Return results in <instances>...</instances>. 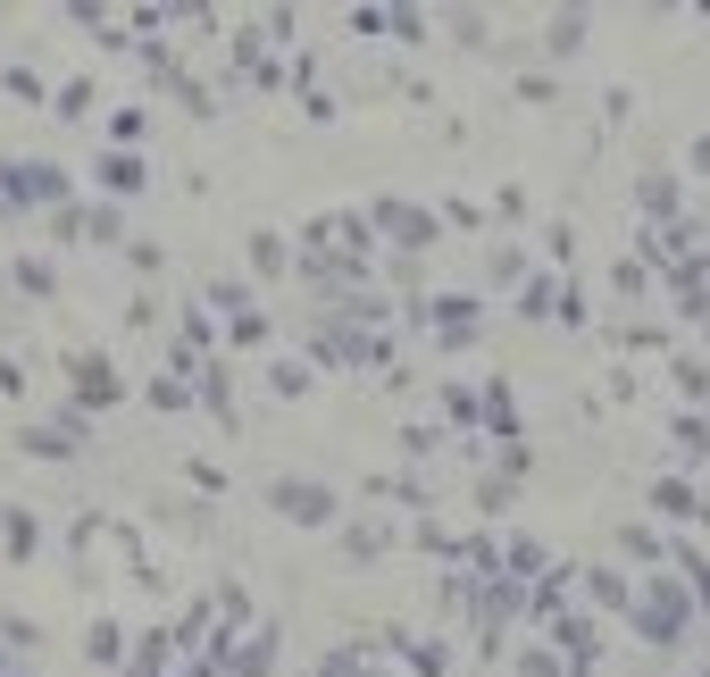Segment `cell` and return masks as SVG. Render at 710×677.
Returning <instances> with one entry per match:
<instances>
[{
	"label": "cell",
	"mask_w": 710,
	"mask_h": 677,
	"mask_svg": "<svg viewBox=\"0 0 710 677\" xmlns=\"http://www.w3.org/2000/svg\"><path fill=\"white\" fill-rule=\"evenodd\" d=\"M276 510H293V519H326V510H335V494H318V485L284 477V485H276Z\"/></svg>",
	"instance_id": "cell-1"
}]
</instances>
